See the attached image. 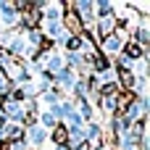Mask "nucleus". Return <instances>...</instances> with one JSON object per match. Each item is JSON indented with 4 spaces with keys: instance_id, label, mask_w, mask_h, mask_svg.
<instances>
[{
    "instance_id": "nucleus-1",
    "label": "nucleus",
    "mask_w": 150,
    "mask_h": 150,
    "mask_svg": "<svg viewBox=\"0 0 150 150\" xmlns=\"http://www.w3.org/2000/svg\"><path fill=\"white\" fill-rule=\"evenodd\" d=\"M129 40H132V37H129L124 29H116L113 34H108V37L100 40L98 53H103V55H119V53H124V47H127Z\"/></svg>"
},
{
    "instance_id": "nucleus-2",
    "label": "nucleus",
    "mask_w": 150,
    "mask_h": 150,
    "mask_svg": "<svg viewBox=\"0 0 150 150\" xmlns=\"http://www.w3.org/2000/svg\"><path fill=\"white\" fill-rule=\"evenodd\" d=\"M50 129H45L42 124H37V121H32L26 129H24V142L29 145V150H40L45 142H50Z\"/></svg>"
},
{
    "instance_id": "nucleus-3",
    "label": "nucleus",
    "mask_w": 150,
    "mask_h": 150,
    "mask_svg": "<svg viewBox=\"0 0 150 150\" xmlns=\"http://www.w3.org/2000/svg\"><path fill=\"white\" fill-rule=\"evenodd\" d=\"M5 150H29V145H26V142H24V137H21V140L8 142V145H5Z\"/></svg>"
},
{
    "instance_id": "nucleus-4",
    "label": "nucleus",
    "mask_w": 150,
    "mask_h": 150,
    "mask_svg": "<svg viewBox=\"0 0 150 150\" xmlns=\"http://www.w3.org/2000/svg\"><path fill=\"white\" fill-rule=\"evenodd\" d=\"M8 92H11V82H8L5 74L0 71V95H8Z\"/></svg>"
}]
</instances>
